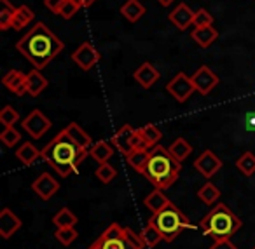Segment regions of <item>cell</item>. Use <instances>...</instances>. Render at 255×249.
Instances as JSON below:
<instances>
[{
	"instance_id": "cell-1",
	"label": "cell",
	"mask_w": 255,
	"mask_h": 249,
	"mask_svg": "<svg viewBox=\"0 0 255 249\" xmlns=\"http://www.w3.org/2000/svg\"><path fill=\"white\" fill-rule=\"evenodd\" d=\"M63 47L65 44L44 23H35L16 44V49L33 65L35 70H44L63 51Z\"/></svg>"
},
{
	"instance_id": "cell-2",
	"label": "cell",
	"mask_w": 255,
	"mask_h": 249,
	"mask_svg": "<svg viewBox=\"0 0 255 249\" xmlns=\"http://www.w3.org/2000/svg\"><path fill=\"white\" fill-rule=\"evenodd\" d=\"M89 155V150L81 148L75 145L70 138L61 131L58 136L47 143V147L42 150V159L49 162L51 167L58 172L60 176L67 178L72 172H75L81 166V162Z\"/></svg>"
},
{
	"instance_id": "cell-3",
	"label": "cell",
	"mask_w": 255,
	"mask_h": 249,
	"mask_svg": "<svg viewBox=\"0 0 255 249\" xmlns=\"http://www.w3.org/2000/svg\"><path fill=\"white\" fill-rule=\"evenodd\" d=\"M182 171V162H178L170 150L161 145H156L150 148L149 162L143 169V176L152 183L156 188H170L178 179V174Z\"/></svg>"
},
{
	"instance_id": "cell-4",
	"label": "cell",
	"mask_w": 255,
	"mask_h": 249,
	"mask_svg": "<svg viewBox=\"0 0 255 249\" xmlns=\"http://www.w3.org/2000/svg\"><path fill=\"white\" fill-rule=\"evenodd\" d=\"M241 220L226 206V204H217L210 213L199 221L203 234L210 235L215 241L220 239H231L241 228Z\"/></svg>"
},
{
	"instance_id": "cell-5",
	"label": "cell",
	"mask_w": 255,
	"mask_h": 249,
	"mask_svg": "<svg viewBox=\"0 0 255 249\" xmlns=\"http://www.w3.org/2000/svg\"><path fill=\"white\" fill-rule=\"evenodd\" d=\"M150 221L159 228L166 242H173L178 237V234L185 228H194V225L187 220V216L171 202L159 213L152 214Z\"/></svg>"
},
{
	"instance_id": "cell-6",
	"label": "cell",
	"mask_w": 255,
	"mask_h": 249,
	"mask_svg": "<svg viewBox=\"0 0 255 249\" xmlns=\"http://www.w3.org/2000/svg\"><path fill=\"white\" fill-rule=\"evenodd\" d=\"M166 91L170 92L178 103H184V101H187L189 96L196 91V85H194V82H192V77H189L184 72H180V74H177L166 84Z\"/></svg>"
},
{
	"instance_id": "cell-7",
	"label": "cell",
	"mask_w": 255,
	"mask_h": 249,
	"mask_svg": "<svg viewBox=\"0 0 255 249\" xmlns=\"http://www.w3.org/2000/svg\"><path fill=\"white\" fill-rule=\"evenodd\" d=\"M21 126L33 140H39V138H42L44 134L51 129V120L47 119L40 110H32V112L23 119Z\"/></svg>"
},
{
	"instance_id": "cell-8",
	"label": "cell",
	"mask_w": 255,
	"mask_h": 249,
	"mask_svg": "<svg viewBox=\"0 0 255 249\" xmlns=\"http://www.w3.org/2000/svg\"><path fill=\"white\" fill-rule=\"evenodd\" d=\"M192 82H194V85H196V91H198L199 94L206 96L217 87V84H219V77L215 75V72L210 70V67L203 65V67H199L198 70L194 72V75H192Z\"/></svg>"
},
{
	"instance_id": "cell-9",
	"label": "cell",
	"mask_w": 255,
	"mask_h": 249,
	"mask_svg": "<svg viewBox=\"0 0 255 249\" xmlns=\"http://www.w3.org/2000/svg\"><path fill=\"white\" fill-rule=\"evenodd\" d=\"M100 58H102L100 53L89 42L81 44V46L74 51V54H72V60L75 61V65H77L79 68H82L84 72L91 70V68L100 61Z\"/></svg>"
},
{
	"instance_id": "cell-10",
	"label": "cell",
	"mask_w": 255,
	"mask_h": 249,
	"mask_svg": "<svg viewBox=\"0 0 255 249\" xmlns=\"http://www.w3.org/2000/svg\"><path fill=\"white\" fill-rule=\"evenodd\" d=\"M123 232H124V228L121 227V225L112 223L102 235H100L98 241L95 242V246H98L100 249H124Z\"/></svg>"
},
{
	"instance_id": "cell-11",
	"label": "cell",
	"mask_w": 255,
	"mask_h": 249,
	"mask_svg": "<svg viewBox=\"0 0 255 249\" xmlns=\"http://www.w3.org/2000/svg\"><path fill=\"white\" fill-rule=\"evenodd\" d=\"M194 167L201 172L205 178H212L222 167V161L213 154L212 150H205L198 159L194 161Z\"/></svg>"
},
{
	"instance_id": "cell-12",
	"label": "cell",
	"mask_w": 255,
	"mask_h": 249,
	"mask_svg": "<svg viewBox=\"0 0 255 249\" xmlns=\"http://www.w3.org/2000/svg\"><path fill=\"white\" fill-rule=\"evenodd\" d=\"M32 188L42 200H49L51 197L60 190V183H58L49 172H42V174L33 181Z\"/></svg>"
},
{
	"instance_id": "cell-13",
	"label": "cell",
	"mask_w": 255,
	"mask_h": 249,
	"mask_svg": "<svg viewBox=\"0 0 255 249\" xmlns=\"http://www.w3.org/2000/svg\"><path fill=\"white\" fill-rule=\"evenodd\" d=\"M194 14L196 12L192 11L187 4L180 2V4L170 12V21L173 23L180 32H184V30H187L191 25H194Z\"/></svg>"
},
{
	"instance_id": "cell-14",
	"label": "cell",
	"mask_w": 255,
	"mask_h": 249,
	"mask_svg": "<svg viewBox=\"0 0 255 249\" xmlns=\"http://www.w3.org/2000/svg\"><path fill=\"white\" fill-rule=\"evenodd\" d=\"M159 70L150 63H142L135 72H133V79L142 85L143 89H150L157 81H159Z\"/></svg>"
},
{
	"instance_id": "cell-15",
	"label": "cell",
	"mask_w": 255,
	"mask_h": 249,
	"mask_svg": "<svg viewBox=\"0 0 255 249\" xmlns=\"http://www.w3.org/2000/svg\"><path fill=\"white\" fill-rule=\"evenodd\" d=\"M26 81H28V75H25L23 72H19V70H11V72H7V74L4 75V79H2V84H4L5 87L12 92V94L23 96V94H26V92H28V91H26Z\"/></svg>"
},
{
	"instance_id": "cell-16",
	"label": "cell",
	"mask_w": 255,
	"mask_h": 249,
	"mask_svg": "<svg viewBox=\"0 0 255 249\" xmlns=\"http://www.w3.org/2000/svg\"><path fill=\"white\" fill-rule=\"evenodd\" d=\"M135 127L129 126V124H124L112 138V143L121 154L128 155L129 152H133V145H131V140H133V134H135Z\"/></svg>"
},
{
	"instance_id": "cell-17",
	"label": "cell",
	"mask_w": 255,
	"mask_h": 249,
	"mask_svg": "<svg viewBox=\"0 0 255 249\" xmlns=\"http://www.w3.org/2000/svg\"><path fill=\"white\" fill-rule=\"evenodd\" d=\"M21 220L11 209H7V207L2 209V213H0V235L2 237L9 239L12 234H16L21 228Z\"/></svg>"
},
{
	"instance_id": "cell-18",
	"label": "cell",
	"mask_w": 255,
	"mask_h": 249,
	"mask_svg": "<svg viewBox=\"0 0 255 249\" xmlns=\"http://www.w3.org/2000/svg\"><path fill=\"white\" fill-rule=\"evenodd\" d=\"M191 37H192V40H194V42L198 44L199 47L206 49V47H210L217 40V37H219V32H217V28H213V25L196 26V28L192 30Z\"/></svg>"
},
{
	"instance_id": "cell-19",
	"label": "cell",
	"mask_w": 255,
	"mask_h": 249,
	"mask_svg": "<svg viewBox=\"0 0 255 249\" xmlns=\"http://www.w3.org/2000/svg\"><path fill=\"white\" fill-rule=\"evenodd\" d=\"M63 131H65V134H67V136L70 138V140L74 141L75 145H79L81 148H86V150H89V148L93 147L91 136H89V134L86 133V131L82 129V127L79 126L77 122H70Z\"/></svg>"
},
{
	"instance_id": "cell-20",
	"label": "cell",
	"mask_w": 255,
	"mask_h": 249,
	"mask_svg": "<svg viewBox=\"0 0 255 249\" xmlns=\"http://www.w3.org/2000/svg\"><path fill=\"white\" fill-rule=\"evenodd\" d=\"M121 14L129 23H136L143 14H145V5L140 0H126L121 7Z\"/></svg>"
},
{
	"instance_id": "cell-21",
	"label": "cell",
	"mask_w": 255,
	"mask_h": 249,
	"mask_svg": "<svg viewBox=\"0 0 255 249\" xmlns=\"http://www.w3.org/2000/svg\"><path fill=\"white\" fill-rule=\"evenodd\" d=\"M143 204H145V207L150 211L152 214L159 213L161 209H164V207L170 204V199H168L166 195H164V192L161 188H156L154 192H150L149 195L145 197V200H143Z\"/></svg>"
},
{
	"instance_id": "cell-22",
	"label": "cell",
	"mask_w": 255,
	"mask_h": 249,
	"mask_svg": "<svg viewBox=\"0 0 255 249\" xmlns=\"http://www.w3.org/2000/svg\"><path fill=\"white\" fill-rule=\"evenodd\" d=\"M49 85L47 79L40 74L39 70H32L28 74V81H26V91H28L30 96H39L42 94L44 89Z\"/></svg>"
},
{
	"instance_id": "cell-23",
	"label": "cell",
	"mask_w": 255,
	"mask_h": 249,
	"mask_svg": "<svg viewBox=\"0 0 255 249\" xmlns=\"http://www.w3.org/2000/svg\"><path fill=\"white\" fill-rule=\"evenodd\" d=\"M16 157L21 161V164L25 166H32L35 161H39V159H42V152L39 150V148H35V145L32 143H23L21 147L16 150Z\"/></svg>"
},
{
	"instance_id": "cell-24",
	"label": "cell",
	"mask_w": 255,
	"mask_h": 249,
	"mask_svg": "<svg viewBox=\"0 0 255 249\" xmlns=\"http://www.w3.org/2000/svg\"><path fill=\"white\" fill-rule=\"evenodd\" d=\"M89 155H91L98 164H103V162L110 161V157L114 155V148L103 140L96 141V143H93V147L89 148Z\"/></svg>"
},
{
	"instance_id": "cell-25",
	"label": "cell",
	"mask_w": 255,
	"mask_h": 249,
	"mask_svg": "<svg viewBox=\"0 0 255 249\" xmlns=\"http://www.w3.org/2000/svg\"><path fill=\"white\" fill-rule=\"evenodd\" d=\"M149 155H150V150H133L126 155V162L131 166L136 172H142L143 174V169H145L147 162H149Z\"/></svg>"
},
{
	"instance_id": "cell-26",
	"label": "cell",
	"mask_w": 255,
	"mask_h": 249,
	"mask_svg": "<svg viewBox=\"0 0 255 249\" xmlns=\"http://www.w3.org/2000/svg\"><path fill=\"white\" fill-rule=\"evenodd\" d=\"M140 235H142L143 242H145V248H156L161 241H164L161 230L150 220H149V223L143 227V230H142V234H140Z\"/></svg>"
},
{
	"instance_id": "cell-27",
	"label": "cell",
	"mask_w": 255,
	"mask_h": 249,
	"mask_svg": "<svg viewBox=\"0 0 255 249\" xmlns=\"http://www.w3.org/2000/svg\"><path fill=\"white\" fill-rule=\"evenodd\" d=\"M33 18H35V14H33V11L28 5H19V7L16 9L14 18H12L11 28H14V30L25 28V26H28V23L33 21Z\"/></svg>"
},
{
	"instance_id": "cell-28",
	"label": "cell",
	"mask_w": 255,
	"mask_h": 249,
	"mask_svg": "<svg viewBox=\"0 0 255 249\" xmlns=\"http://www.w3.org/2000/svg\"><path fill=\"white\" fill-rule=\"evenodd\" d=\"M168 150H170V154L173 155L178 162H184L185 159L192 154V147L189 145L187 140H184V138H177V140L170 145Z\"/></svg>"
},
{
	"instance_id": "cell-29",
	"label": "cell",
	"mask_w": 255,
	"mask_h": 249,
	"mask_svg": "<svg viewBox=\"0 0 255 249\" xmlns=\"http://www.w3.org/2000/svg\"><path fill=\"white\" fill-rule=\"evenodd\" d=\"M16 9L14 5L9 2V0H0V30H9L11 28V23L12 18L16 14Z\"/></svg>"
},
{
	"instance_id": "cell-30",
	"label": "cell",
	"mask_w": 255,
	"mask_h": 249,
	"mask_svg": "<svg viewBox=\"0 0 255 249\" xmlns=\"http://www.w3.org/2000/svg\"><path fill=\"white\" fill-rule=\"evenodd\" d=\"M198 197L203 200V202L206 204V206H213V204L219 200L220 197V190L217 188L215 185H213L212 181H206L205 185L201 186V188L198 190Z\"/></svg>"
},
{
	"instance_id": "cell-31",
	"label": "cell",
	"mask_w": 255,
	"mask_h": 249,
	"mask_svg": "<svg viewBox=\"0 0 255 249\" xmlns=\"http://www.w3.org/2000/svg\"><path fill=\"white\" fill-rule=\"evenodd\" d=\"M123 244H124V249H143L145 248V242H143L142 235H136L131 228H124Z\"/></svg>"
},
{
	"instance_id": "cell-32",
	"label": "cell",
	"mask_w": 255,
	"mask_h": 249,
	"mask_svg": "<svg viewBox=\"0 0 255 249\" xmlns=\"http://www.w3.org/2000/svg\"><path fill=\"white\" fill-rule=\"evenodd\" d=\"M53 223L56 225V228H61V227H74L77 223V216L72 213L68 207H63L60 209L53 218Z\"/></svg>"
},
{
	"instance_id": "cell-33",
	"label": "cell",
	"mask_w": 255,
	"mask_h": 249,
	"mask_svg": "<svg viewBox=\"0 0 255 249\" xmlns=\"http://www.w3.org/2000/svg\"><path fill=\"white\" fill-rule=\"evenodd\" d=\"M236 167L240 169L245 176L255 174V155L252 154V152H245L241 157H238Z\"/></svg>"
},
{
	"instance_id": "cell-34",
	"label": "cell",
	"mask_w": 255,
	"mask_h": 249,
	"mask_svg": "<svg viewBox=\"0 0 255 249\" xmlns=\"http://www.w3.org/2000/svg\"><path fill=\"white\" fill-rule=\"evenodd\" d=\"M140 133L143 134V138H145V141L149 143V147L150 148H154L157 143H159V140H161V131L157 129L154 124H147V126H143V127H140Z\"/></svg>"
},
{
	"instance_id": "cell-35",
	"label": "cell",
	"mask_w": 255,
	"mask_h": 249,
	"mask_svg": "<svg viewBox=\"0 0 255 249\" xmlns=\"http://www.w3.org/2000/svg\"><path fill=\"white\" fill-rule=\"evenodd\" d=\"M96 178L100 179L102 183H110L114 178L117 176V171H116V167L114 166H110L109 162H103V164H98V169H96Z\"/></svg>"
},
{
	"instance_id": "cell-36",
	"label": "cell",
	"mask_w": 255,
	"mask_h": 249,
	"mask_svg": "<svg viewBox=\"0 0 255 249\" xmlns=\"http://www.w3.org/2000/svg\"><path fill=\"white\" fill-rule=\"evenodd\" d=\"M54 237H56L63 246H70L72 242L77 239V232H75L74 227H61V228H56Z\"/></svg>"
},
{
	"instance_id": "cell-37",
	"label": "cell",
	"mask_w": 255,
	"mask_h": 249,
	"mask_svg": "<svg viewBox=\"0 0 255 249\" xmlns=\"http://www.w3.org/2000/svg\"><path fill=\"white\" fill-rule=\"evenodd\" d=\"M18 120H19V112H18V110H14L12 106H9V105L2 108V112H0V122L4 124L5 127L14 126Z\"/></svg>"
},
{
	"instance_id": "cell-38",
	"label": "cell",
	"mask_w": 255,
	"mask_h": 249,
	"mask_svg": "<svg viewBox=\"0 0 255 249\" xmlns=\"http://www.w3.org/2000/svg\"><path fill=\"white\" fill-rule=\"evenodd\" d=\"M81 7H82V5L79 4L77 0H65L63 4H61L60 12H58V14H60L61 18H65V19H70V18H74V16L77 14V11Z\"/></svg>"
},
{
	"instance_id": "cell-39",
	"label": "cell",
	"mask_w": 255,
	"mask_h": 249,
	"mask_svg": "<svg viewBox=\"0 0 255 249\" xmlns=\"http://www.w3.org/2000/svg\"><path fill=\"white\" fill-rule=\"evenodd\" d=\"M0 140L4 141L5 147H14V145H18L19 140H21V134L11 126V127H5L4 133L0 134Z\"/></svg>"
},
{
	"instance_id": "cell-40",
	"label": "cell",
	"mask_w": 255,
	"mask_h": 249,
	"mask_svg": "<svg viewBox=\"0 0 255 249\" xmlns=\"http://www.w3.org/2000/svg\"><path fill=\"white\" fill-rule=\"evenodd\" d=\"M213 25V16L206 9H198L194 14V26H208Z\"/></svg>"
},
{
	"instance_id": "cell-41",
	"label": "cell",
	"mask_w": 255,
	"mask_h": 249,
	"mask_svg": "<svg viewBox=\"0 0 255 249\" xmlns=\"http://www.w3.org/2000/svg\"><path fill=\"white\" fill-rule=\"evenodd\" d=\"M131 145H133V150H150L149 143L145 141L143 134L140 133V129H136V131H135V134H133Z\"/></svg>"
},
{
	"instance_id": "cell-42",
	"label": "cell",
	"mask_w": 255,
	"mask_h": 249,
	"mask_svg": "<svg viewBox=\"0 0 255 249\" xmlns=\"http://www.w3.org/2000/svg\"><path fill=\"white\" fill-rule=\"evenodd\" d=\"M210 249H238V248L231 242V239H220V241L213 242Z\"/></svg>"
},
{
	"instance_id": "cell-43",
	"label": "cell",
	"mask_w": 255,
	"mask_h": 249,
	"mask_svg": "<svg viewBox=\"0 0 255 249\" xmlns=\"http://www.w3.org/2000/svg\"><path fill=\"white\" fill-rule=\"evenodd\" d=\"M65 0H44V4H46V7L49 9L51 12H54V14H58L60 12V7L61 4H63Z\"/></svg>"
},
{
	"instance_id": "cell-44",
	"label": "cell",
	"mask_w": 255,
	"mask_h": 249,
	"mask_svg": "<svg viewBox=\"0 0 255 249\" xmlns=\"http://www.w3.org/2000/svg\"><path fill=\"white\" fill-rule=\"evenodd\" d=\"M79 4L82 5V7H89V5H93L96 2V0H77Z\"/></svg>"
},
{
	"instance_id": "cell-45",
	"label": "cell",
	"mask_w": 255,
	"mask_h": 249,
	"mask_svg": "<svg viewBox=\"0 0 255 249\" xmlns=\"http://www.w3.org/2000/svg\"><path fill=\"white\" fill-rule=\"evenodd\" d=\"M157 2H159L161 5H164V7H168L170 4H173L175 0H157Z\"/></svg>"
},
{
	"instance_id": "cell-46",
	"label": "cell",
	"mask_w": 255,
	"mask_h": 249,
	"mask_svg": "<svg viewBox=\"0 0 255 249\" xmlns=\"http://www.w3.org/2000/svg\"><path fill=\"white\" fill-rule=\"evenodd\" d=\"M89 249H100V248H98V246H95V244H93V246H91V248H89Z\"/></svg>"
},
{
	"instance_id": "cell-47",
	"label": "cell",
	"mask_w": 255,
	"mask_h": 249,
	"mask_svg": "<svg viewBox=\"0 0 255 249\" xmlns=\"http://www.w3.org/2000/svg\"><path fill=\"white\" fill-rule=\"evenodd\" d=\"M254 249H255V248H254Z\"/></svg>"
}]
</instances>
